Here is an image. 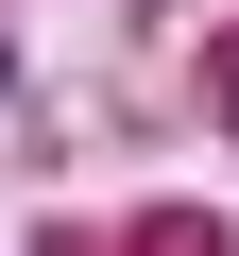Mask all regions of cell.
Returning <instances> with one entry per match:
<instances>
[{
	"mask_svg": "<svg viewBox=\"0 0 239 256\" xmlns=\"http://www.w3.org/2000/svg\"><path fill=\"white\" fill-rule=\"evenodd\" d=\"M222 102H239V52H222Z\"/></svg>",
	"mask_w": 239,
	"mask_h": 256,
	"instance_id": "1",
	"label": "cell"
}]
</instances>
